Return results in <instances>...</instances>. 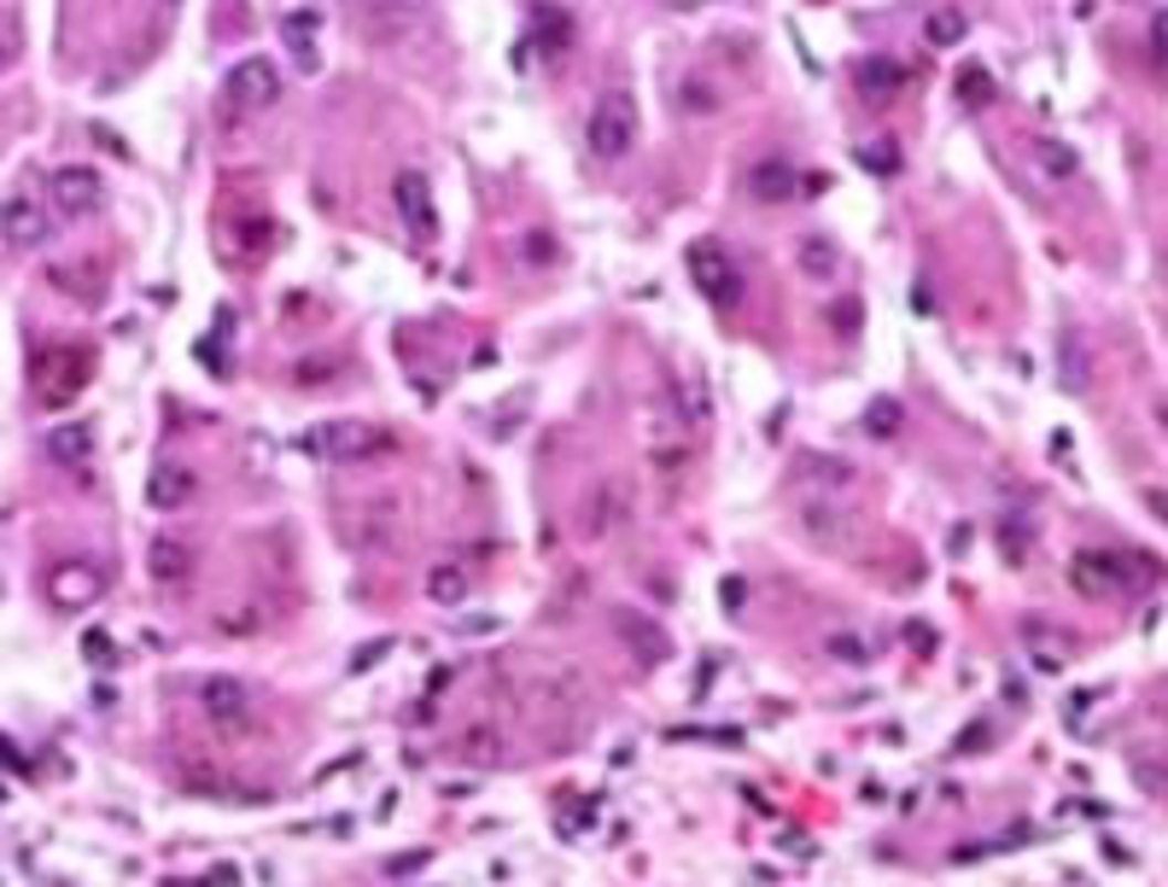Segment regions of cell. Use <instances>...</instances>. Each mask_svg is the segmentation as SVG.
Wrapping results in <instances>:
<instances>
[{"instance_id": "cell-1", "label": "cell", "mask_w": 1168, "mask_h": 887, "mask_svg": "<svg viewBox=\"0 0 1168 887\" xmlns=\"http://www.w3.org/2000/svg\"><path fill=\"white\" fill-rule=\"evenodd\" d=\"M94 374V357L82 345H65V339H48V345H35V357H30V391H35V403L41 409H65L82 386H88Z\"/></svg>"}, {"instance_id": "cell-2", "label": "cell", "mask_w": 1168, "mask_h": 887, "mask_svg": "<svg viewBox=\"0 0 1168 887\" xmlns=\"http://www.w3.org/2000/svg\"><path fill=\"white\" fill-rule=\"evenodd\" d=\"M585 140H590V152H597L602 163L625 158V152H631V140H638V106H631V94L608 88V94L597 99V106H590Z\"/></svg>"}, {"instance_id": "cell-3", "label": "cell", "mask_w": 1168, "mask_h": 887, "mask_svg": "<svg viewBox=\"0 0 1168 887\" xmlns=\"http://www.w3.org/2000/svg\"><path fill=\"white\" fill-rule=\"evenodd\" d=\"M392 432L386 426H368V421H327L316 450L327 462H375V456H392Z\"/></svg>"}, {"instance_id": "cell-4", "label": "cell", "mask_w": 1168, "mask_h": 887, "mask_svg": "<svg viewBox=\"0 0 1168 887\" xmlns=\"http://www.w3.org/2000/svg\"><path fill=\"white\" fill-rule=\"evenodd\" d=\"M392 204H398V217H403L409 240H421V245H433V240H439V204H433V181H427L421 170H398V181H392Z\"/></svg>"}, {"instance_id": "cell-5", "label": "cell", "mask_w": 1168, "mask_h": 887, "mask_svg": "<svg viewBox=\"0 0 1168 887\" xmlns=\"http://www.w3.org/2000/svg\"><path fill=\"white\" fill-rule=\"evenodd\" d=\"M690 281L702 286L713 304H743V275H736V263L725 257V245H713V240L690 245Z\"/></svg>"}, {"instance_id": "cell-6", "label": "cell", "mask_w": 1168, "mask_h": 887, "mask_svg": "<svg viewBox=\"0 0 1168 887\" xmlns=\"http://www.w3.org/2000/svg\"><path fill=\"white\" fill-rule=\"evenodd\" d=\"M53 211L59 217H94L99 204H106V181H99V170H88V163H65V170H53Z\"/></svg>"}, {"instance_id": "cell-7", "label": "cell", "mask_w": 1168, "mask_h": 887, "mask_svg": "<svg viewBox=\"0 0 1168 887\" xmlns=\"http://www.w3.org/2000/svg\"><path fill=\"white\" fill-rule=\"evenodd\" d=\"M99 595H106V572H99L94 561H65V567L48 572V602H53L59 613L94 608Z\"/></svg>"}, {"instance_id": "cell-8", "label": "cell", "mask_w": 1168, "mask_h": 887, "mask_svg": "<svg viewBox=\"0 0 1168 887\" xmlns=\"http://www.w3.org/2000/svg\"><path fill=\"white\" fill-rule=\"evenodd\" d=\"M222 94H229L240 112H263V106H275V99H281V71L263 53L257 59H240V65L229 71V82H222Z\"/></svg>"}, {"instance_id": "cell-9", "label": "cell", "mask_w": 1168, "mask_h": 887, "mask_svg": "<svg viewBox=\"0 0 1168 887\" xmlns=\"http://www.w3.org/2000/svg\"><path fill=\"white\" fill-rule=\"evenodd\" d=\"M0 240L18 245V252H30V245L53 240V211H48V204H41L35 193H12L7 204H0Z\"/></svg>"}, {"instance_id": "cell-10", "label": "cell", "mask_w": 1168, "mask_h": 887, "mask_svg": "<svg viewBox=\"0 0 1168 887\" xmlns=\"http://www.w3.org/2000/svg\"><path fill=\"white\" fill-rule=\"evenodd\" d=\"M1139 567L1145 561H1128V555H1098V549H1081L1075 555V584L1087 590V595H1116V590H1128L1139 579Z\"/></svg>"}, {"instance_id": "cell-11", "label": "cell", "mask_w": 1168, "mask_h": 887, "mask_svg": "<svg viewBox=\"0 0 1168 887\" xmlns=\"http://www.w3.org/2000/svg\"><path fill=\"white\" fill-rule=\"evenodd\" d=\"M649 462L661 467V473H678L690 462V450H684V415H672L666 398L649 403Z\"/></svg>"}, {"instance_id": "cell-12", "label": "cell", "mask_w": 1168, "mask_h": 887, "mask_svg": "<svg viewBox=\"0 0 1168 887\" xmlns=\"http://www.w3.org/2000/svg\"><path fill=\"white\" fill-rule=\"evenodd\" d=\"M613 625H620V636L631 643V654H638L643 666H666V659H672V636H666L661 625H654L649 613H638V608H620V613H613Z\"/></svg>"}, {"instance_id": "cell-13", "label": "cell", "mask_w": 1168, "mask_h": 887, "mask_svg": "<svg viewBox=\"0 0 1168 887\" xmlns=\"http://www.w3.org/2000/svg\"><path fill=\"white\" fill-rule=\"evenodd\" d=\"M801 193V170H795L789 158H754L748 163V199L760 204H783Z\"/></svg>"}, {"instance_id": "cell-14", "label": "cell", "mask_w": 1168, "mask_h": 887, "mask_svg": "<svg viewBox=\"0 0 1168 887\" xmlns=\"http://www.w3.org/2000/svg\"><path fill=\"white\" fill-rule=\"evenodd\" d=\"M199 707L217 718V725H240L245 707H252V689L240 684V677H199Z\"/></svg>"}, {"instance_id": "cell-15", "label": "cell", "mask_w": 1168, "mask_h": 887, "mask_svg": "<svg viewBox=\"0 0 1168 887\" xmlns=\"http://www.w3.org/2000/svg\"><path fill=\"white\" fill-rule=\"evenodd\" d=\"M193 490H199V473L193 467H181V462H164L152 479H147V503L164 508V514H176V508H188L193 503Z\"/></svg>"}, {"instance_id": "cell-16", "label": "cell", "mask_w": 1168, "mask_h": 887, "mask_svg": "<svg viewBox=\"0 0 1168 887\" xmlns=\"http://www.w3.org/2000/svg\"><path fill=\"white\" fill-rule=\"evenodd\" d=\"M48 456H53L59 467H71V473H88V467H94V426H82V421L53 426V432H48Z\"/></svg>"}, {"instance_id": "cell-17", "label": "cell", "mask_w": 1168, "mask_h": 887, "mask_svg": "<svg viewBox=\"0 0 1168 887\" xmlns=\"http://www.w3.org/2000/svg\"><path fill=\"white\" fill-rule=\"evenodd\" d=\"M620 520H625V485L608 473V479L590 490V503H585V538H608Z\"/></svg>"}, {"instance_id": "cell-18", "label": "cell", "mask_w": 1168, "mask_h": 887, "mask_svg": "<svg viewBox=\"0 0 1168 887\" xmlns=\"http://www.w3.org/2000/svg\"><path fill=\"white\" fill-rule=\"evenodd\" d=\"M1022 643H1029L1034 672H1063V659H1070V636H1063V631H1046L1040 619H1022Z\"/></svg>"}, {"instance_id": "cell-19", "label": "cell", "mask_w": 1168, "mask_h": 887, "mask_svg": "<svg viewBox=\"0 0 1168 887\" xmlns=\"http://www.w3.org/2000/svg\"><path fill=\"white\" fill-rule=\"evenodd\" d=\"M147 567H152V579L158 584H188L193 579V543H181V538H158L152 555H147Z\"/></svg>"}, {"instance_id": "cell-20", "label": "cell", "mask_w": 1168, "mask_h": 887, "mask_svg": "<svg viewBox=\"0 0 1168 887\" xmlns=\"http://www.w3.org/2000/svg\"><path fill=\"white\" fill-rule=\"evenodd\" d=\"M906 82H912V65H899V59H865V65H859V88H865V99H894Z\"/></svg>"}, {"instance_id": "cell-21", "label": "cell", "mask_w": 1168, "mask_h": 887, "mask_svg": "<svg viewBox=\"0 0 1168 887\" xmlns=\"http://www.w3.org/2000/svg\"><path fill=\"white\" fill-rule=\"evenodd\" d=\"M801 270H807L812 281H835V275H842V252H835V240L812 234V240L801 245Z\"/></svg>"}, {"instance_id": "cell-22", "label": "cell", "mask_w": 1168, "mask_h": 887, "mask_svg": "<svg viewBox=\"0 0 1168 887\" xmlns=\"http://www.w3.org/2000/svg\"><path fill=\"white\" fill-rule=\"evenodd\" d=\"M924 41H929V47H958V41H965V12H958V7H935L924 18Z\"/></svg>"}, {"instance_id": "cell-23", "label": "cell", "mask_w": 1168, "mask_h": 887, "mask_svg": "<svg viewBox=\"0 0 1168 887\" xmlns=\"http://www.w3.org/2000/svg\"><path fill=\"white\" fill-rule=\"evenodd\" d=\"M427 595H433L439 608H456L462 595H467V567H456V561L433 567V579H427Z\"/></svg>"}, {"instance_id": "cell-24", "label": "cell", "mask_w": 1168, "mask_h": 887, "mask_svg": "<svg viewBox=\"0 0 1168 887\" xmlns=\"http://www.w3.org/2000/svg\"><path fill=\"white\" fill-rule=\"evenodd\" d=\"M1057 350H1063V386H1070V391H1087L1093 368H1087V345H1081V334H1063Z\"/></svg>"}, {"instance_id": "cell-25", "label": "cell", "mask_w": 1168, "mask_h": 887, "mask_svg": "<svg viewBox=\"0 0 1168 887\" xmlns=\"http://www.w3.org/2000/svg\"><path fill=\"white\" fill-rule=\"evenodd\" d=\"M567 41H572V18H567V12H556V7L538 12V47H544L549 59H561V53H567Z\"/></svg>"}, {"instance_id": "cell-26", "label": "cell", "mask_w": 1168, "mask_h": 887, "mask_svg": "<svg viewBox=\"0 0 1168 887\" xmlns=\"http://www.w3.org/2000/svg\"><path fill=\"white\" fill-rule=\"evenodd\" d=\"M958 99L981 112V106H993V99H999V88H993V76L981 71V65H965V71H958Z\"/></svg>"}, {"instance_id": "cell-27", "label": "cell", "mask_w": 1168, "mask_h": 887, "mask_svg": "<svg viewBox=\"0 0 1168 887\" xmlns=\"http://www.w3.org/2000/svg\"><path fill=\"white\" fill-rule=\"evenodd\" d=\"M899 421H906V409H899L894 398H871L865 403V432H871V439H894Z\"/></svg>"}, {"instance_id": "cell-28", "label": "cell", "mask_w": 1168, "mask_h": 887, "mask_svg": "<svg viewBox=\"0 0 1168 887\" xmlns=\"http://www.w3.org/2000/svg\"><path fill=\"white\" fill-rule=\"evenodd\" d=\"M1040 163H1046V176H1063V181H1070V176L1081 170L1075 152L1063 147V140H1040Z\"/></svg>"}, {"instance_id": "cell-29", "label": "cell", "mask_w": 1168, "mask_h": 887, "mask_svg": "<svg viewBox=\"0 0 1168 887\" xmlns=\"http://www.w3.org/2000/svg\"><path fill=\"white\" fill-rule=\"evenodd\" d=\"M392 648H398L392 636H375V643H362V648L351 654V672H357V677H362V672H375V666H380V659L392 654Z\"/></svg>"}, {"instance_id": "cell-30", "label": "cell", "mask_w": 1168, "mask_h": 887, "mask_svg": "<svg viewBox=\"0 0 1168 887\" xmlns=\"http://www.w3.org/2000/svg\"><path fill=\"white\" fill-rule=\"evenodd\" d=\"M82 654H88V666H117V648L106 631H82Z\"/></svg>"}, {"instance_id": "cell-31", "label": "cell", "mask_w": 1168, "mask_h": 887, "mask_svg": "<svg viewBox=\"0 0 1168 887\" xmlns=\"http://www.w3.org/2000/svg\"><path fill=\"white\" fill-rule=\"evenodd\" d=\"M678 106L702 117V112H713V106H719V94H713L707 82H684V88H678Z\"/></svg>"}, {"instance_id": "cell-32", "label": "cell", "mask_w": 1168, "mask_h": 887, "mask_svg": "<svg viewBox=\"0 0 1168 887\" xmlns=\"http://www.w3.org/2000/svg\"><path fill=\"white\" fill-rule=\"evenodd\" d=\"M859 163H871V170H876V176H894V170H899V152H894V140H876V147H871V152H865V147H859Z\"/></svg>"}, {"instance_id": "cell-33", "label": "cell", "mask_w": 1168, "mask_h": 887, "mask_svg": "<svg viewBox=\"0 0 1168 887\" xmlns=\"http://www.w3.org/2000/svg\"><path fill=\"white\" fill-rule=\"evenodd\" d=\"M999 549H1006V561H1022V555H1029V526L1006 520V526H999Z\"/></svg>"}, {"instance_id": "cell-34", "label": "cell", "mask_w": 1168, "mask_h": 887, "mask_svg": "<svg viewBox=\"0 0 1168 887\" xmlns=\"http://www.w3.org/2000/svg\"><path fill=\"white\" fill-rule=\"evenodd\" d=\"M824 648H830V659H842V666H865V659H871V648L859 643V636H830Z\"/></svg>"}, {"instance_id": "cell-35", "label": "cell", "mask_w": 1168, "mask_h": 887, "mask_svg": "<svg viewBox=\"0 0 1168 887\" xmlns=\"http://www.w3.org/2000/svg\"><path fill=\"white\" fill-rule=\"evenodd\" d=\"M807 473L824 485H848V462H835V456H807Z\"/></svg>"}, {"instance_id": "cell-36", "label": "cell", "mask_w": 1168, "mask_h": 887, "mask_svg": "<svg viewBox=\"0 0 1168 887\" xmlns=\"http://www.w3.org/2000/svg\"><path fill=\"white\" fill-rule=\"evenodd\" d=\"M1151 53H1157V65H1168V7L1151 12Z\"/></svg>"}, {"instance_id": "cell-37", "label": "cell", "mask_w": 1168, "mask_h": 887, "mask_svg": "<svg viewBox=\"0 0 1168 887\" xmlns=\"http://www.w3.org/2000/svg\"><path fill=\"white\" fill-rule=\"evenodd\" d=\"M549 257H556L549 234H526V263H549Z\"/></svg>"}, {"instance_id": "cell-38", "label": "cell", "mask_w": 1168, "mask_h": 887, "mask_svg": "<svg viewBox=\"0 0 1168 887\" xmlns=\"http://www.w3.org/2000/svg\"><path fill=\"white\" fill-rule=\"evenodd\" d=\"M334 374V362H298V386H322Z\"/></svg>"}, {"instance_id": "cell-39", "label": "cell", "mask_w": 1168, "mask_h": 887, "mask_svg": "<svg viewBox=\"0 0 1168 887\" xmlns=\"http://www.w3.org/2000/svg\"><path fill=\"white\" fill-rule=\"evenodd\" d=\"M450 631H462V636H480V631H497V613H491V619H485V613H480V619H456V625H450Z\"/></svg>"}, {"instance_id": "cell-40", "label": "cell", "mask_w": 1168, "mask_h": 887, "mask_svg": "<svg viewBox=\"0 0 1168 887\" xmlns=\"http://www.w3.org/2000/svg\"><path fill=\"white\" fill-rule=\"evenodd\" d=\"M719 602H725L730 613L743 608V579H725V584H719Z\"/></svg>"}, {"instance_id": "cell-41", "label": "cell", "mask_w": 1168, "mask_h": 887, "mask_svg": "<svg viewBox=\"0 0 1168 887\" xmlns=\"http://www.w3.org/2000/svg\"><path fill=\"white\" fill-rule=\"evenodd\" d=\"M981 741H988V725H970V730H965V741H958V753H970V748H981Z\"/></svg>"}, {"instance_id": "cell-42", "label": "cell", "mask_w": 1168, "mask_h": 887, "mask_svg": "<svg viewBox=\"0 0 1168 887\" xmlns=\"http://www.w3.org/2000/svg\"><path fill=\"white\" fill-rule=\"evenodd\" d=\"M906 643H917V648L929 654V648H935V631H924V625H917V631H906Z\"/></svg>"}, {"instance_id": "cell-43", "label": "cell", "mask_w": 1168, "mask_h": 887, "mask_svg": "<svg viewBox=\"0 0 1168 887\" xmlns=\"http://www.w3.org/2000/svg\"><path fill=\"white\" fill-rule=\"evenodd\" d=\"M7 65H12V35L0 30V71H7Z\"/></svg>"}]
</instances>
